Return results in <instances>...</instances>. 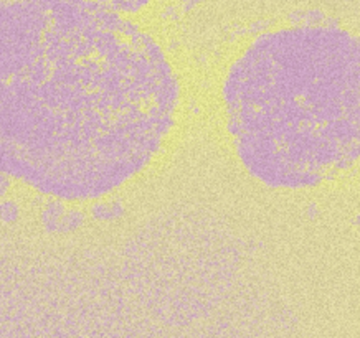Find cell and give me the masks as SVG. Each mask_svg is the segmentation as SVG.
Here are the masks:
<instances>
[{"label":"cell","instance_id":"1","mask_svg":"<svg viewBox=\"0 0 360 338\" xmlns=\"http://www.w3.org/2000/svg\"><path fill=\"white\" fill-rule=\"evenodd\" d=\"M246 169L271 187H311L360 157V40L330 27L258 37L224 86Z\"/></svg>","mask_w":360,"mask_h":338}]
</instances>
